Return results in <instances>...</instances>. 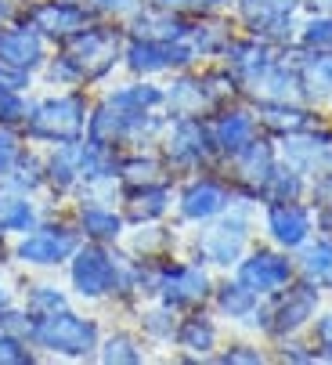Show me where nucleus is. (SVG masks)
<instances>
[{"mask_svg": "<svg viewBox=\"0 0 332 365\" xmlns=\"http://www.w3.org/2000/svg\"><path fill=\"white\" fill-rule=\"evenodd\" d=\"M90 101L94 94L87 87H66V91L47 87V94H33V109L22 123V138L36 148L80 141L87 134Z\"/></svg>", "mask_w": 332, "mask_h": 365, "instance_id": "nucleus-1", "label": "nucleus"}, {"mask_svg": "<svg viewBox=\"0 0 332 365\" xmlns=\"http://www.w3.org/2000/svg\"><path fill=\"white\" fill-rule=\"evenodd\" d=\"M256 199L235 195V202L228 206L220 217L199 225L195 239H192V257L202 260L206 268L217 272H232L242 253L253 246V225H256Z\"/></svg>", "mask_w": 332, "mask_h": 365, "instance_id": "nucleus-2", "label": "nucleus"}, {"mask_svg": "<svg viewBox=\"0 0 332 365\" xmlns=\"http://www.w3.org/2000/svg\"><path fill=\"white\" fill-rule=\"evenodd\" d=\"M123 43H127V33H123V22H108V19H98L90 22L80 36H73L69 43H62V58L73 66L80 87L94 91V87H105L123 66Z\"/></svg>", "mask_w": 332, "mask_h": 365, "instance_id": "nucleus-3", "label": "nucleus"}, {"mask_svg": "<svg viewBox=\"0 0 332 365\" xmlns=\"http://www.w3.org/2000/svg\"><path fill=\"white\" fill-rule=\"evenodd\" d=\"M101 319L87 315L76 307H62L47 319L33 322V351L40 358H58V361H94L98 344H101Z\"/></svg>", "mask_w": 332, "mask_h": 365, "instance_id": "nucleus-4", "label": "nucleus"}, {"mask_svg": "<svg viewBox=\"0 0 332 365\" xmlns=\"http://www.w3.org/2000/svg\"><path fill=\"white\" fill-rule=\"evenodd\" d=\"M80 242H83V235L76 232L73 217L43 214L29 232H22L8 242V257H11V264H19L26 272H58L69 264V257L80 250Z\"/></svg>", "mask_w": 332, "mask_h": 365, "instance_id": "nucleus-5", "label": "nucleus"}, {"mask_svg": "<svg viewBox=\"0 0 332 365\" xmlns=\"http://www.w3.org/2000/svg\"><path fill=\"white\" fill-rule=\"evenodd\" d=\"M155 148L174 181L199 174V170H220V155L213 148L209 127L199 116H166V127Z\"/></svg>", "mask_w": 332, "mask_h": 365, "instance_id": "nucleus-6", "label": "nucleus"}, {"mask_svg": "<svg viewBox=\"0 0 332 365\" xmlns=\"http://www.w3.org/2000/svg\"><path fill=\"white\" fill-rule=\"evenodd\" d=\"M318 311H321V289L304 279H293L286 289L260 300L256 315H253V329H260L271 344H279L286 336L307 333L311 322L318 319Z\"/></svg>", "mask_w": 332, "mask_h": 365, "instance_id": "nucleus-7", "label": "nucleus"}, {"mask_svg": "<svg viewBox=\"0 0 332 365\" xmlns=\"http://www.w3.org/2000/svg\"><path fill=\"white\" fill-rule=\"evenodd\" d=\"M232 202H235V188L220 170H199L174 185V214H177V225H188V228H199L220 217Z\"/></svg>", "mask_w": 332, "mask_h": 365, "instance_id": "nucleus-8", "label": "nucleus"}, {"mask_svg": "<svg viewBox=\"0 0 332 365\" xmlns=\"http://www.w3.org/2000/svg\"><path fill=\"white\" fill-rule=\"evenodd\" d=\"M213 268H206L195 257H162L159 260V282H155V300L170 304L174 311H195L209 307L213 297Z\"/></svg>", "mask_w": 332, "mask_h": 365, "instance_id": "nucleus-9", "label": "nucleus"}, {"mask_svg": "<svg viewBox=\"0 0 332 365\" xmlns=\"http://www.w3.org/2000/svg\"><path fill=\"white\" fill-rule=\"evenodd\" d=\"M116 282V246L80 242L66 264V286L80 304H108Z\"/></svg>", "mask_w": 332, "mask_h": 365, "instance_id": "nucleus-10", "label": "nucleus"}, {"mask_svg": "<svg viewBox=\"0 0 332 365\" xmlns=\"http://www.w3.org/2000/svg\"><path fill=\"white\" fill-rule=\"evenodd\" d=\"M202 66L192 40H174V43H159V40H138V36H127L123 43V66L120 73L127 76H145V80H159V76H174V73H185V69H195Z\"/></svg>", "mask_w": 332, "mask_h": 365, "instance_id": "nucleus-11", "label": "nucleus"}, {"mask_svg": "<svg viewBox=\"0 0 332 365\" xmlns=\"http://www.w3.org/2000/svg\"><path fill=\"white\" fill-rule=\"evenodd\" d=\"M235 22L242 33L267 40L274 47H293L300 26V0H232Z\"/></svg>", "mask_w": 332, "mask_h": 365, "instance_id": "nucleus-12", "label": "nucleus"}, {"mask_svg": "<svg viewBox=\"0 0 332 365\" xmlns=\"http://www.w3.org/2000/svg\"><path fill=\"white\" fill-rule=\"evenodd\" d=\"M232 275L264 300L271 293L286 289L296 279V257L279 250V246H249L242 253V260L232 268Z\"/></svg>", "mask_w": 332, "mask_h": 365, "instance_id": "nucleus-13", "label": "nucleus"}, {"mask_svg": "<svg viewBox=\"0 0 332 365\" xmlns=\"http://www.w3.org/2000/svg\"><path fill=\"white\" fill-rule=\"evenodd\" d=\"M274 167H279V141L267 138V134H260L253 145L235 152L232 160H220V174L232 181L235 195H246V199H256V202H260Z\"/></svg>", "mask_w": 332, "mask_h": 365, "instance_id": "nucleus-14", "label": "nucleus"}, {"mask_svg": "<svg viewBox=\"0 0 332 365\" xmlns=\"http://www.w3.org/2000/svg\"><path fill=\"white\" fill-rule=\"evenodd\" d=\"M282 51H286V47H274V43L256 40V36H249V33H235L232 43L224 47V55H220L217 62L228 69V76L239 83V94L249 101L253 91H256V83L264 80V73L271 69V62L279 58Z\"/></svg>", "mask_w": 332, "mask_h": 365, "instance_id": "nucleus-15", "label": "nucleus"}, {"mask_svg": "<svg viewBox=\"0 0 332 365\" xmlns=\"http://www.w3.org/2000/svg\"><path fill=\"white\" fill-rule=\"evenodd\" d=\"M51 47H62L73 36H80L90 22H98V15L90 8H83L80 0H29V8L22 15Z\"/></svg>", "mask_w": 332, "mask_h": 365, "instance_id": "nucleus-16", "label": "nucleus"}, {"mask_svg": "<svg viewBox=\"0 0 332 365\" xmlns=\"http://www.w3.org/2000/svg\"><path fill=\"white\" fill-rule=\"evenodd\" d=\"M264 235L271 246H279L286 253H296L307 246L318 232L314 225V206L307 199H286V202H264Z\"/></svg>", "mask_w": 332, "mask_h": 365, "instance_id": "nucleus-17", "label": "nucleus"}, {"mask_svg": "<svg viewBox=\"0 0 332 365\" xmlns=\"http://www.w3.org/2000/svg\"><path fill=\"white\" fill-rule=\"evenodd\" d=\"M206 127H209V138H213V148L220 160H232L235 152H242L246 145H253L264 130L256 123V113L246 98L232 101V106L217 109L206 116Z\"/></svg>", "mask_w": 332, "mask_h": 365, "instance_id": "nucleus-18", "label": "nucleus"}, {"mask_svg": "<svg viewBox=\"0 0 332 365\" xmlns=\"http://www.w3.org/2000/svg\"><path fill=\"white\" fill-rule=\"evenodd\" d=\"M69 217L83 235V242H101V246H120L130 228L120 202H105V199H73Z\"/></svg>", "mask_w": 332, "mask_h": 365, "instance_id": "nucleus-19", "label": "nucleus"}, {"mask_svg": "<svg viewBox=\"0 0 332 365\" xmlns=\"http://www.w3.org/2000/svg\"><path fill=\"white\" fill-rule=\"evenodd\" d=\"M249 106H253V113H256L260 130H264L267 138H274V141L325 127L318 106H311V101H249Z\"/></svg>", "mask_w": 332, "mask_h": 365, "instance_id": "nucleus-20", "label": "nucleus"}, {"mask_svg": "<svg viewBox=\"0 0 332 365\" xmlns=\"http://www.w3.org/2000/svg\"><path fill=\"white\" fill-rule=\"evenodd\" d=\"M162 113L166 116H199V120L217 113V101L209 94L206 73L199 66L185 69V73H174L170 83H162Z\"/></svg>", "mask_w": 332, "mask_h": 365, "instance_id": "nucleus-21", "label": "nucleus"}, {"mask_svg": "<svg viewBox=\"0 0 332 365\" xmlns=\"http://www.w3.org/2000/svg\"><path fill=\"white\" fill-rule=\"evenodd\" d=\"M170 347L177 351L181 361H217V351H220L217 315H213V311H206V307L185 311Z\"/></svg>", "mask_w": 332, "mask_h": 365, "instance_id": "nucleus-22", "label": "nucleus"}, {"mask_svg": "<svg viewBox=\"0 0 332 365\" xmlns=\"http://www.w3.org/2000/svg\"><path fill=\"white\" fill-rule=\"evenodd\" d=\"M51 43L26 22V19H15L0 29V62L11 66V69H22L29 76H36L43 69V62L51 58Z\"/></svg>", "mask_w": 332, "mask_h": 365, "instance_id": "nucleus-23", "label": "nucleus"}, {"mask_svg": "<svg viewBox=\"0 0 332 365\" xmlns=\"http://www.w3.org/2000/svg\"><path fill=\"white\" fill-rule=\"evenodd\" d=\"M80 141L43 148V178H47L43 199H51V202H73L76 199V192L83 185V178H80Z\"/></svg>", "mask_w": 332, "mask_h": 365, "instance_id": "nucleus-24", "label": "nucleus"}, {"mask_svg": "<svg viewBox=\"0 0 332 365\" xmlns=\"http://www.w3.org/2000/svg\"><path fill=\"white\" fill-rule=\"evenodd\" d=\"M192 29V15L185 11H170V8H159V4H145L123 22V33L127 36H138V40H159V43H174V40H185Z\"/></svg>", "mask_w": 332, "mask_h": 365, "instance_id": "nucleus-25", "label": "nucleus"}, {"mask_svg": "<svg viewBox=\"0 0 332 365\" xmlns=\"http://www.w3.org/2000/svg\"><path fill=\"white\" fill-rule=\"evenodd\" d=\"M174 185L177 181H159V185H141V188H120V210L127 225H152L166 221L174 214Z\"/></svg>", "mask_w": 332, "mask_h": 365, "instance_id": "nucleus-26", "label": "nucleus"}, {"mask_svg": "<svg viewBox=\"0 0 332 365\" xmlns=\"http://www.w3.org/2000/svg\"><path fill=\"white\" fill-rule=\"evenodd\" d=\"M328 127L321 130H307V134H293L279 141V160L289 163L293 170H300L304 178H318L328 170Z\"/></svg>", "mask_w": 332, "mask_h": 365, "instance_id": "nucleus-27", "label": "nucleus"}, {"mask_svg": "<svg viewBox=\"0 0 332 365\" xmlns=\"http://www.w3.org/2000/svg\"><path fill=\"white\" fill-rule=\"evenodd\" d=\"M43 214L47 210H43L40 195H26V192L0 185V242H11L15 235L29 232Z\"/></svg>", "mask_w": 332, "mask_h": 365, "instance_id": "nucleus-28", "label": "nucleus"}, {"mask_svg": "<svg viewBox=\"0 0 332 365\" xmlns=\"http://www.w3.org/2000/svg\"><path fill=\"white\" fill-rule=\"evenodd\" d=\"M293 58H296V73H300L304 101H311V106L332 101V51H300V47H293Z\"/></svg>", "mask_w": 332, "mask_h": 365, "instance_id": "nucleus-29", "label": "nucleus"}, {"mask_svg": "<svg viewBox=\"0 0 332 365\" xmlns=\"http://www.w3.org/2000/svg\"><path fill=\"white\" fill-rule=\"evenodd\" d=\"M116 178H120V188H141V185L174 181L155 145H152V148H123V152H120Z\"/></svg>", "mask_w": 332, "mask_h": 365, "instance_id": "nucleus-30", "label": "nucleus"}, {"mask_svg": "<svg viewBox=\"0 0 332 365\" xmlns=\"http://www.w3.org/2000/svg\"><path fill=\"white\" fill-rule=\"evenodd\" d=\"M209 307L217 319H228V322H239V326H253V315L260 307V297L253 289H246L235 275L217 282L213 286V297H209Z\"/></svg>", "mask_w": 332, "mask_h": 365, "instance_id": "nucleus-31", "label": "nucleus"}, {"mask_svg": "<svg viewBox=\"0 0 332 365\" xmlns=\"http://www.w3.org/2000/svg\"><path fill=\"white\" fill-rule=\"evenodd\" d=\"M232 36H235V26H232V19H224L220 11H213V15H192L188 40L195 47L199 62H217L220 55H224V47L232 43Z\"/></svg>", "mask_w": 332, "mask_h": 365, "instance_id": "nucleus-32", "label": "nucleus"}, {"mask_svg": "<svg viewBox=\"0 0 332 365\" xmlns=\"http://www.w3.org/2000/svg\"><path fill=\"white\" fill-rule=\"evenodd\" d=\"M101 98H108L113 106L130 109V113H155L162 109V83L145 80V76H127L120 83H105Z\"/></svg>", "mask_w": 332, "mask_h": 365, "instance_id": "nucleus-33", "label": "nucleus"}, {"mask_svg": "<svg viewBox=\"0 0 332 365\" xmlns=\"http://www.w3.org/2000/svg\"><path fill=\"white\" fill-rule=\"evenodd\" d=\"M293 257H296V279L318 286L321 293L332 289V235L314 232V239L307 246H300Z\"/></svg>", "mask_w": 332, "mask_h": 365, "instance_id": "nucleus-34", "label": "nucleus"}, {"mask_svg": "<svg viewBox=\"0 0 332 365\" xmlns=\"http://www.w3.org/2000/svg\"><path fill=\"white\" fill-rule=\"evenodd\" d=\"M138 315V333L145 336V344H174V333H177V322H181V311H174L170 304L162 300H141L134 307Z\"/></svg>", "mask_w": 332, "mask_h": 365, "instance_id": "nucleus-35", "label": "nucleus"}, {"mask_svg": "<svg viewBox=\"0 0 332 365\" xmlns=\"http://www.w3.org/2000/svg\"><path fill=\"white\" fill-rule=\"evenodd\" d=\"M94 361H101V365H141V361H148L145 336L138 329H105Z\"/></svg>", "mask_w": 332, "mask_h": 365, "instance_id": "nucleus-36", "label": "nucleus"}, {"mask_svg": "<svg viewBox=\"0 0 332 365\" xmlns=\"http://www.w3.org/2000/svg\"><path fill=\"white\" fill-rule=\"evenodd\" d=\"M123 246L134 257H174L177 250V232L166 225V221H152V225H134L123 235Z\"/></svg>", "mask_w": 332, "mask_h": 365, "instance_id": "nucleus-37", "label": "nucleus"}, {"mask_svg": "<svg viewBox=\"0 0 332 365\" xmlns=\"http://www.w3.org/2000/svg\"><path fill=\"white\" fill-rule=\"evenodd\" d=\"M19 300H22V307L29 311V319H33V322L54 315V311H62V307H73V293H69V286L51 282V279H33V282H26V289L19 293Z\"/></svg>", "mask_w": 332, "mask_h": 365, "instance_id": "nucleus-38", "label": "nucleus"}, {"mask_svg": "<svg viewBox=\"0 0 332 365\" xmlns=\"http://www.w3.org/2000/svg\"><path fill=\"white\" fill-rule=\"evenodd\" d=\"M0 185H8L15 192H26V195H40L43 199V188H47V178H43V148L36 145H26L22 155L15 160V167L0 178Z\"/></svg>", "mask_w": 332, "mask_h": 365, "instance_id": "nucleus-39", "label": "nucleus"}, {"mask_svg": "<svg viewBox=\"0 0 332 365\" xmlns=\"http://www.w3.org/2000/svg\"><path fill=\"white\" fill-rule=\"evenodd\" d=\"M307 192H311V178H304L300 170H293L289 163L279 160V167H274V174H271V181H267V188H264V195H260V202L307 199Z\"/></svg>", "mask_w": 332, "mask_h": 365, "instance_id": "nucleus-40", "label": "nucleus"}, {"mask_svg": "<svg viewBox=\"0 0 332 365\" xmlns=\"http://www.w3.org/2000/svg\"><path fill=\"white\" fill-rule=\"evenodd\" d=\"M293 47L300 51H332V15H307L296 26V40Z\"/></svg>", "mask_w": 332, "mask_h": 365, "instance_id": "nucleus-41", "label": "nucleus"}, {"mask_svg": "<svg viewBox=\"0 0 332 365\" xmlns=\"http://www.w3.org/2000/svg\"><path fill=\"white\" fill-rule=\"evenodd\" d=\"M311 206H314V225L318 235H332V170L311 178V192H307Z\"/></svg>", "mask_w": 332, "mask_h": 365, "instance_id": "nucleus-42", "label": "nucleus"}, {"mask_svg": "<svg viewBox=\"0 0 332 365\" xmlns=\"http://www.w3.org/2000/svg\"><path fill=\"white\" fill-rule=\"evenodd\" d=\"M29 109H33V91H8V87H0V127L22 130Z\"/></svg>", "mask_w": 332, "mask_h": 365, "instance_id": "nucleus-43", "label": "nucleus"}, {"mask_svg": "<svg viewBox=\"0 0 332 365\" xmlns=\"http://www.w3.org/2000/svg\"><path fill=\"white\" fill-rule=\"evenodd\" d=\"M33 361H40L33 344H26V340L0 329V365H33Z\"/></svg>", "mask_w": 332, "mask_h": 365, "instance_id": "nucleus-44", "label": "nucleus"}, {"mask_svg": "<svg viewBox=\"0 0 332 365\" xmlns=\"http://www.w3.org/2000/svg\"><path fill=\"white\" fill-rule=\"evenodd\" d=\"M83 8H90L98 19H108V22H127L145 0H80Z\"/></svg>", "mask_w": 332, "mask_h": 365, "instance_id": "nucleus-45", "label": "nucleus"}, {"mask_svg": "<svg viewBox=\"0 0 332 365\" xmlns=\"http://www.w3.org/2000/svg\"><path fill=\"white\" fill-rule=\"evenodd\" d=\"M0 329L29 344V336H33V319H29V311L22 307V300H15V304H8L4 311H0Z\"/></svg>", "mask_w": 332, "mask_h": 365, "instance_id": "nucleus-46", "label": "nucleus"}, {"mask_svg": "<svg viewBox=\"0 0 332 365\" xmlns=\"http://www.w3.org/2000/svg\"><path fill=\"white\" fill-rule=\"evenodd\" d=\"M26 145H29V141L22 138V130H15V127H0V178H4V174L15 167V160L22 155Z\"/></svg>", "mask_w": 332, "mask_h": 365, "instance_id": "nucleus-47", "label": "nucleus"}, {"mask_svg": "<svg viewBox=\"0 0 332 365\" xmlns=\"http://www.w3.org/2000/svg\"><path fill=\"white\" fill-rule=\"evenodd\" d=\"M271 354L253 347V344H228V347H220L217 351V361H224V365H264Z\"/></svg>", "mask_w": 332, "mask_h": 365, "instance_id": "nucleus-48", "label": "nucleus"}, {"mask_svg": "<svg viewBox=\"0 0 332 365\" xmlns=\"http://www.w3.org/2000/svg\"><path fill=\"white\" fill-rule=\"evenodd\" d=\"M311 344L318 347L321 361H332V311H318V319L311 322Z\"/></svg>", "mask_w": 332, "mask_h": 365, "instance_id": "nucleus-49", "label": "nucleus"}, {"mask_svg": "<svg viewBox=\"0 0 332 365\" xmlns=\"http://www.w3.org/2000/svg\"><path fill=\"white\" fill-rule=\"evenodd\" d=\"M33 83H36V76L0 62V87H8V91H33Z\"/></svg>", "mask_w": 332, "mask_h": 365, "instance_id": "nucleus-50", "label": "nucleus"}, {"mask_svg": "<svg viewBox=\"0 0 332 365\" xmlns=\"http://www.w3.org/2000/svg\"><path fill=\"white\" fill-rule=\"evenodd\" d=\"M232 8V0H188V15H213V11H224Z\"/></svg>", "mask_w": 332, "mask_h": 365, "instance_id": "nucleus-51", "label": "nucleus"}, {"mask_svg": "<svg viewBox=\"0 0 332 365\" xmlns=\"http://www.w3.org/2000/svg\"><path fill=\"white\" fill-rule=\"evenodd\" d=\"M26 8H29V0H0V19L15 22V19L26 15Z\"/></svg>", "mask_w": 332, "mask_h": 365, "instance_id": "nucleus-52", "label": "nucleus"}, {"mask_svg": "<svg viewBox=\"0 0 332 365\" xmlns=\"http://www.w3.org/2000/svg\"><path fill=\"white\" fill-rule=\"evenodd\" d=\"M15 300H19V289H15V282L0 279V311H4L8 304H15Z\"/></svg>", "mask_w": 332, "mask_h": 365, "instance_id": "nucleus-53", "label": "nucleus"}, {"mask_svg": "<svg viewBox=\"0 0 332 365\" xmlns=\"http://www.w3.org/2000/svg\"><path fill=\"white\" fill-rule=\"evenodd\" d=\"M300 4H304V11L307 15H332V0H300Z\"/></svg>", "mask_w": 332, "mask_h": 365, "instance_id": "nucleus-54", "label": "nucleus"}, {"mask_svg": "<svg viewBox=\"0 0 332 365\" xmlns=\"http://www.w3.org/2000/svg\"><path fill=\"white\" fill-rule=\"evenodd\" d=\"M148 4H159V8H170V11H185L188 0H148ZM188 15V11H185Z\"/></svg>", "mask_w": 332, "mask_h": 365, "instance_id": "nucleus-55", "label": "nucleus"}, {"mask_svg": "<svg viewBox=\"0 0 332 365\" xmlns=\"http://www.w3.org/2000/svg\"><path fill=\"white\" fill-rule=\"evenodd\" d=\"M325 141H328V170H332V127H328V138Z\"/></svg>", "mask_w": 332, "mask_h": 365, "instance_id": "nucleus-56", "label": "nucleus"}, {"mask_svg": "<svg viewBox=\"0 0 332 365\" xmlns=\"http://www.w3.org/2000/svg\"><path fill=\"white\" fill-rule=\"evenodd\" d=\"M4 26H8V22H4V19H0V29H4Z\"/></svg>", "mask_w": 332, "mask_h": 365, "instance_id": "nucleus-57", "label": "nucleus"}]
</instances>
